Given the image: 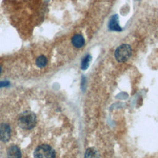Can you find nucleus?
<instances>
[{
  "label": "nucleus",
  "mask_w": 158,
  "mask_h": 158,
  "mask_svg": "<svg viewBox=\"0 0 158 158\" xmlns=\"http://www.w3.org/2000/svg\"><path fill=\"white\" fill-rule=\"evenodd\" d=\"M11 130L9 125L2 123L0 125V139L2 141H7L10 137Z\"/></svg>",
  "instance_id": "obj_4"
},
{
  "label": "nucleus",
  "mask_w": 158,
  "mask_h": 158,
  "mask_svg": "<svg viewBox=\"0 0 158 158\" xmlns=\"http://www.w3.org/2000/svg\"><path fill=\"white\" fill-rule=\"evenodd\" d=\"M8 85H9V82L8 81H0V88L5 87V86H7Z\"/></svg>",
  "instance_id": "obj_12"
},
{
  "label": "nucleus",
  "mask_w": 158,
  "mask_h": 158,
  "mask_svg": "<svg viewBox=\"0 0 158 158\" xmlns=\"http://www.w3.org/2000/svg\"><path fill=\"white\" fill-rule=\"evenodd\" d=\"M1 71H2V68H1V67L0 66V73H1Z\"/></svg>",
  "instance_id": "obj_13"
},
{
  "label": "nucleus",
  "mask_w": 158,
  "mask_h": 158,
  "mask_svg": "<svg viewBox=\"0 0 158 158\" xmlns=\"http://www.w3.org/2000/svg\"><path fill=\"white\" fill-rule=\"evenodd\" d=\"M47 62H48L47 58L43 55L39 56L36 60V65L39 67H43L46 66L47 64Z\"/></svg>",
  "instance_id": "obj_10"
},
{
  "label": "nucleus",
  "mask_w": 158,
  "mask_h": 158,
  "mask_svg": "<svg viewBox=\"0 0 158 158\" xmlns=\"http://www.w3.org/2000/svg\"><path fill=\"white\" fill-rule=\"evenodd\" d=\"M36 123V116L31 111L22 112L19 119V123L21 128L26 130L33 128Z\"/></svg>",
  "instance_id": "obj_1"
},
{
  "label": "nucleus",
  "mask_w": 158,
  "mask_h": 158,
  "mask_svg": "<svg viewBox=\"0 0 158 158\" xmlns=\"http://www.w3.org/2000/svg\"><path fill=\"white\" fill-rule=\"evenodd\" d=\"M34 157L35 158H55L56 153L49 145L41 144L35 149Z\"/></svg>",
  "instance_id": "obj_3"
},
{
  "label": "nucleus",
  "mask_w": 158,
  "mask_h": 158,
  "mask_svg": "<svg viewBox=\"0 0 158 158\" xmlns=\"http://www.w3.org/2000/svg\"><path fill=\"white\" fill-rule=\"evenodd\" d=\"M131 53L132 49L131 46L127 44H123L116 49L115 57L118 62H124L130 59Z\"/></svg>",
  "instance_id": "obj_2"
},
{
  "label": "nucleus",
  "mask_w": 158,
  "mask_h": 158,
  "mask_svg": "<svg viewBox=\"0 0 158 158\" xmlns=\"http://www.w3.org/2000/svg\"><path fill=\"white\" fill-rule=\"evenodd\" d=\"M108 28L110 30L112 31H122V28L120 27L118 22V17L117 14H115L111 17L109 22Z\"/></svg>",
  "instance_id": "obj_5"
},
{
  "label": "nucleus",
  "mask_w": 158,
  "mask_h": 158,
  "mask_svg": "<svg viewBox=\"0 0 158 158\" xmlns=\"http://www.w3.org/2000/svg\"><path fill=\"white\" fill-rule=\"evenodd\" d=\"M91 60V56L89 54L86 55L81 60V69L83 70L87 69L89 65Z\"/></svg>",
  "instance_id": "obj_9"
},
{
  "label": "nucleus",
  "mask_w": 158,
  "mask_h": 158,
  "mask_svg": "<svg viewBox=\"0 0 158 158\" xmlns=\"http://www.w3.org/2000/svg\"><path fill=\"white\" fill-rule=\"evenodd\" d=\"M85 86H86V78H85V77H83L81 79V86L83 90L85 89Z\"/></svg>",
  "instance_id": "obj_11"
},
{
  "label": "nucleus",
  "mask_w": 158,
  "mask_h": 158,
  "mask_svg": "<svg viewBox=\"0 0 158 158\" xmlns=\"http://www.w3.org/2000/svg\"><path fill=\"white\" fill-rule=\"evenodd\" d=\"M7 158H21V152L17 146H12L7 151Z\"/></svg>",
  "instance_id": "obj_7"
},
{
  "label": "nucleus",
  "mask_w": 158,
  "mask_h": 158,
  "mask_svg": "<svg viewBox=\"0 0 158 158\" xmlns=\"http://www.w3.org/2000/svg\"><path fill=\"white\" fill-rule=\"evenodd\" d=\"M72 43L76 48H81L85 45V41L81 35L75 34L72 38Z\"/></svg>",
  "instance_id": "obj_6"
},
{
  "label": "nucleus",
  "mask_w": 158,
  "mask_h": 158,
  "mask_svg": "<svg viewBox=\"0 0 158 158\" xmlns=\"http://www.w3.org/2000/svg\"><path fill=\"white\" fill-rule=\"evenodd\" d=\"M85 158H99V152L95 148H89L85 152Z\"/></svg>",
  "instance_id": "obj_8"
}]
</instances>
